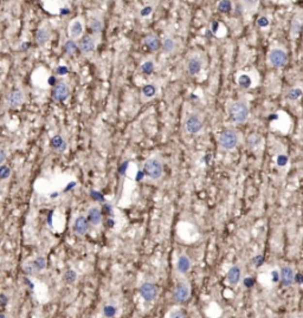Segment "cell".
<instances>
[{"mask_svg": "<svg viewBox=\"0 0 303 318\" xmlns=\"http://www.w3.org/2000/svg\"><path fill=\"white\" fill-rule=\"evenodd\" d=\"M51 147L57 153H63L66 149V142L61 135H55L51 140Z\"/></svg>", "mask_w": 303, "mask_h": 318, "instance_id": "cell-18", "label": "cell"}, {"mask_svg": "<svg viewBox=\"0 0 303 318\" xmlns=\"http://www.w3.org/2000/svg\"><path fill=\"white\" fill-rule=\"evenodd\" d=\"M23 102H24V94L23 91L19 90V89L13 90L9 95V98H7V104H9L11 108L19 107Z\"/></svg>", "mask_w": 303, "mask_h": 318, "instance_id": "cell-13", "label": "cell"}, {"mask_svg": "<svg viewBox=\"0 0 303 318\" xmlns=\"http://www.w3.org/2000/svg\"><path fill=\"white\" fill-rule=\"evenodd\" d=\"M142 94H144V97L147 98H151V97H154L155 94H157V87L154 84H147L142 88Z\"/></svg>", "mask_w": 303, "mask_h": 318, "instance_id": "cell-25", "label": "cell"}, {"mask_svg": "<svg viewBox=\"0 0 303 318\" xmlns=\"http://www.w3.org/2000/svg\"><path fill=\"white\" fill-rule=\"evenodd\" d=\"M257 25H258L259 28H267V26L269 25V19H268L267 17H259L258 19H257Z\"/></svg>", "mask_w": 303, "mask_h": 318, "instance_id": "cell-37", "label": "cell"}, {"mask_svg": "<svg viewBox=\"0 0 303 318\" xmlns=\"http://www.w3.org/2000/svg\"><path fill=\"white\" fill-rule=\"evenodd\" d=\"M89 223L88 222V218H85L84 215H79V217L75 219L74 226H72L75 233L79 234V236H84V234L87 233L88 227H89V223Z\"/></svg>", "mask_w": 303, "mask_h": 318, "instance_id": "cell-11", "label": "cell"}, {"mask_svg": "<svg viewBox=\"0 0 303 318\" xmlns=\"http://www.w3.org/2000/svg\"><path fill=\"white\" fill-rule=\"evenodd\" d=\"M226 280L231 286H237L242 282V269H240V266H231L226 273Z\"/></svg>", "mask_w": 303, "mask_h": 318, "instance_id": "cell-9", "label": "cell"}, {"mask_svg": "<svg viewBox=\"0 0 303 318\" xmlns=\"http://www.w3.org/2000/svg\"><path fill=\"white\" fill-rule=\"evenodd\" d=\"M238 143V136L237 134L233 130H224L219 136V144L222 145V148L226 150H231L233 148H236V145Z\"/></svg>", "mask_w": 303, "mask_h": 318, "instance_id": "cell-5", "label": "cell"}, {"mask_svg": "<svg viewBox=\"0 0 303 318\" xmlns=\"http://www.w3.org/2000/svg\"><path fill=\"white\" fill-rule=\"evenodd\" d=\"M103 212H104V213H111V212H112V207L109 206L108 204H106V205H104V206H103Z\"/></svg>", "mask_w": 303, "mask_h": 318, "instance_id": "cell-48", "label": "cell"}, {"mask_svg": "<svg viewBox=\"0 0 303 318\" xmlns=\"http://www.w3.org/2000/svg\"><path fill=\"white\" fill-rule=\"evenodd\" d=\"M168 318H187V316L182 310H173V311H171V314L168 315Z\"/></svg>", "mask_w": 303, "mask_h": 318, "instance_id": "cell-34", "label": "cell"}, {"mask_svg": "<svg viewBox=\"0 0 303 318\" xmlns=\"http://www.w3.org/2000/svg\"><path fill=\"white\" fill-rule=\"evenodd\" d=\"M77 277H79V274L75 270H68L64 274V279L68 283H75L77 280Z\"/></svg>", "mask_w": 303, "mask_h": 318, "instance_id": "cell-32", "label": "cell"}, {"mask_svg": "<svg viewBox=\"0 0 303 318\" xmlns=\"http://www.w3.org/2000/svg\"><path fill=\"white\" fill-rule=\"evenodd\" d=\"M24 280H25V284H26V285H28V286H30V289H33V287H34V285H33V283H32V282H31V280H30V279H29V278H28V277H25V278H24Z\"/></svg>", "mask_w": 303, "mask_h": 318, "instance_id": "cell-47", "label": "cell"}, {"mask_svg": "<svg viewBox=\"0 0 303 318\" xmlns=\"http://www.w3.org/2000/svg\"><path fill=\"white\" fill-rule=\"evenodd\" d=\"M107 223H108V226H109V227H112V226H114V223H115L114 220H112V219H109Z\"/></svg>", "mask_w": 303, "mask_h": 318, "instance_id": "cell-53", "label": "cell"}, {"mask_svg": "<svg viewBox=\"0 0 303 318\" xmlns=\"http://www.w3.org/2000/svg\"><path fill=\"white\" fill-rule=\"evenodd\" d=\"M268 61H269V64L273 68L276 69H281L284 68L288 63V56H287V52L282 48H271L268 55Z\"/></svg>", "mask_w": 303, "mask_h": 318, "instance_id": "cell-3", "label": "cell"}, {"mask_svg": "<svg viewBox=\"0 0 303 318\" xmlns=\"http://www.w3.org/2000/svg\"><path fill=\"white\" fill-rule=\"evenodd\" d=\"M212 25H213V26H212V31H213V32H216V31H217V29L219 28V24L217 23V21H214V23L212 24Z\"/></svg>", "mask_w": 303, "mask_h": 318, "instance_id": "cell-49", "label": "cell"}, {"mask_svg": "<svg viewBox=\"0 0 303 318\" xmlns=\"http://www.w3.org/2000/svg\"><path fill=\"white\" fill-rule=\"evenodd\" d=\"M287 162H288V158H287L286 155L277 156V164H278V166H280V167L286 166Z\"/></svg>", "mask_w": 303, "mask_h": 318, "instance_id": "cell-41", "label": "cell"}, {"mask_svg": "<svg viewBox=\"0 0 303 318\" xmlns=\"http://www.w3.org/2000/svg\"><path fill=\"white\" fill-rule=\"evenodd\" d=\"M191 296V289L186 283H178L173 291V299L175 303H185Z\"/></svg>", "mask_w": 303, "mask_h": 318, "instance_id": "cell-6", "label": "cell"}, {"mask_svg": "<svg viewBox=\"0 0 303 318\" xmlns=\"http://www.w3.org/2000/svg\"><path fill=\"white\" fill-rule=\"evenodd\" d=\"M142 177H144V173H142V172H139V173H138V177H136V180H138V181H140Z\"/></svg>", "mask_w": 303, "mask_h": 318, "instance_id": "cell-52", "label": "cell"}, {"mask_svg": "<svg viewBox=\"0 0 303 318\" xmlns=\"http://www.w3.org/2000/svg\"><path fill=\"white\" fill-rule=\"evenodd\" d=\"M144 173L152 180H158L162 176L163 167L158 159H148L144 164Z\"/></svg>", "mask_w": 303, "mask_h": 318, "instance_id": "cell-2", "label": "cell"}, {"mask_svg": "<svg viewBox=\"0 0 303 318\" xmlns=\"http://www.w3.org/2000/svg\"><path fill=\"white\" fill-rule=\"evenodd\" d=\"M162 48L165 52L172 53L173 51L175 50V42H174V39L171 38V37H167V38L163 39Z\"/></svg>", "mask_w": 303, "mask_h": 318, "instance_id": "cell-22", "label": "cell"}, {"mask_svg": "<svg viewBox=\"0 0 303 318\" xmlns=\"http://www.w3.org/2000/svg\"><path fill=\"white\" fill-rule=\"evenodd\" d=\"M48 223H49L50 226H52V212L49 214V218H48Z\"/></svg>", "mask_w": 303, "mask_h": 318, "instance_id": "cell-50", "label": "cell"}, {"mask_svg": "<svg viewBox=\"0 0 303 318\" xmlns=\"http://www.w3.org/2000/svg\"><path fill=\"white\" fill-rule=\"evenodd\" d=\"M58 195H60L58 193H52V194H51V198H57Z\"/></svg>", "mask_w": 303, "mask_h": 318, "instance_id": "cell-55", "label": "cell"}, {"mask_svg": "<svg viewBox=\"0 0 303 318\" xmlns=\"http://www.w3.org/2000/svg\"><path fill=\"white\" fill-rule=\"evenodd\" d=\"M0 318H7V317H6V315H5V314H1V315H0Z\"/></svg>", "mask_w": 303, "mask_h": 318, "instance_id": "cell-58", "label": "cell"}, {"mask_svg": "<svg viewBox=\"0 0 303 318\" xmlns=\"http://www.w3.org/2000/svg\"><path fill=\"white\" fill-rule=\"evenodd\" d=\"M232 10V4L231 1H227V0H223V1L218 2V11L222 13H227Z\"/></svg>", "mask_w": 303, "mask_h": 318, "instance_id": "cell-31", "label": "cell"}, {"mask_svg": "<svg viewBox=\"0 0 303 318\" xmlns=\"http://www.w3.org/2000/svg\"><path fill=\"white\" fill-rule=\"evenodd\" d=\"M205 158H206V159H205V160H206V163L208 164V163H210V161H211V158H212V155H211V154H207V155L205 156Z\"/></svg>", "mask_w": 303, "mask_h": 318, "instance_id": "cell-51", "label": "cell"}, {"mask_svg": "<svg viewBox=\"0 0 303 318\" xmlns=\"http://www.w3.org/2000/svg\"><path fill=\"white\" fill-rule=\"evenodd\" d=\"M127 166H128V162H125L122 164L121 167H120V173L121 174H125L126 171H127Z\"/></svg>", "mask_w": 303, "mask_h": 318, "instance_id": "cell-46", "label": "cell"}, {"mask_svg": "<svg viewBox=\"0 0 303 318\" xmlns=\"http://www.w3.org/2000/svg\"><path fill=\"white\" fill-rule=\"evenodd\" d=\"M117 306L114 304H106L103 306V316L106 318H112L116 316Z\"/></svg>", "mask_w": 303, "mask_h": 318, "instance_id": "cell-21", "label": "cell"}, {"mask_svg": "<svg viewBox=\"0 0 303 318\" xmlns=\"http://www.w3.org/2000/svg\"><path fill=\"white\" fill-rule=\"evenodd\" d=\"M10 175H11V169L9 167L1 166V168H0V177H1V180H6Z\"/></svg>", "mask_w": 303, "mask_h": 318, "instance_id": "cell-35", "label": "cell"}, {"mask_svg": "<svg viewBox=\"0 0 303 318\" xmlns=\"http://www.w3.org/2000/svg\"><path fill=\"white\" fill-rule=\"evenodd\" d=\"M50 39V31L47 30L45 28L39 29L36 33V42L38 43L39 45H44L45 43L49 42Z\"/></svg>", "mask_w": 303, "mask_h": 318, "instance_id": "cell-20", "label": "cell"}, {"mask_svg": "<svg viewBox=\"0 0 303 318\" xmlns=\"http://www.w3.org/2000/svg\"><path fill=\"white\" fill-rule=\"evenodd\" d=\"M280 277L281 284H282L284 287H289L295 283V277H296V274H295L294 269L291 268V266L286 265L281 269Z\"/></svg>", "mask_w": 303, "mask_h": 318, "instance_id": "cell-8", "label": "cell"}, {"mask_svg": "<svg viewBox=\"0 0 303 318\" xmlns=\"http://www.w3.org/2000/svg\"><path fill=\"white\" fill-rule=\"evenodd\" d=\"M5 161H6V152H5V149L2 148V149L0 150V164L4 166Z\"/></svg>", "mask_w": 303, "mask_h": 318, "instance_id": "cell-43", "label": "cell"}, {"mask_svg": "<svg viewBox=\"0 0 303 318\" xmlns=\"http://www.w3.org/2000/svg\"><path fill=\"white\" fill-rule=\"evenodd\" d=\"M79 47H80V50H81L83 53H89L91 51L95 50L96 43L93 37L83 36L81 38V42H80Z\"/></svg>", "mask_w": 303, "mask_h": 318, "instance_id": "cell-14", "label": "cell"}, {"mask_svg": "<svg viewBox=\"0 0 303 318\" xmlns=\"http://www.w3.org/2000/svg\"><path fill=\"white\" fill-rule=\"evenodd\" d=\"M238 85L243 89L250 88L251 85L250 76H248V75H240V76L238 77Z\"/></svg>", "mask_w": 303, "mask_h": 318, "instance_id": "cell-27", "label": "cell"}, {"mask_svg": "<svg viewBox=\"0 0 303 318\" xmlns=\"http://www.w3.org/2000/svg\"><path fill=\"white\" fill-rule=\"evenodd\" d=\"M301 29H302L301 20L297 19V18H295V19L293 20V23H291V29H290L293 37L299 36V33L301 32Z\"/></svg>", "mask_w": 303, "mask_h": 318, "instance_id": "cell-29", "label": "cell"}, {"mask_svg": "<svg viewBox=\"0 0 303 318\" xmlns=\"http://www.w3.org/2000/svg\"><path fill=\"white\" fill-rule=\"evenodd\" d=\"M53 80H55V78L51 77V78H50V84H53V83H55V82H53Z\"/></svg>", "mask_w": 303, "mask_h": 318, "instance_id": "cell-57", "label": "cell"}, {"mask_svg": "<svg viewBox=\"0 0 303 318\" xmlns=\"http://www.w3.org/2000/svg\"><path fill=\"white\" fill-rule=\"evenodd\" d=\"M202 70V61L198 57H191L187 62V72L191 76H195Z\"/></svg>", "mask_w": 303, "mask_h": 318, "instance_id": "cell-15", "label": "cell"}, {"mask_svg": "<svg viewBox=\"0 0 303 318\" xmlns=\"http://www.w3.org/2000/svg\"><path fill=\"white\" fill-rule=\"evenodd\" d=\"M243 283H244V286L245 287H253L255 284V280H254V278H250V277H249V278L244 279Z\"/></svg>", "mask_w": 303, "mask_h": 318, "instance_id": "cell-42", "label": "cell"}, {"mask_svg": "<svg viewBox=\"0 0 303 318\" xmlns=\"http://www.w3.org/2000/svg\"><path fill=\"white\" fill-rule=\"evenodd\" d=\"M140 69H141V71L144 72V74H146V75L152 74V71L154 70V63H153L152 61L144 62V63L141 65Z\"/></svg>", "mask_w": 303, "mask_h": 318, "instance_id": "cell-33", "label": "cell"}, {"mask_svg": "<svg viewBox=\"0 0 303 318\" xmlns=\"http://www.w3.org/2000/svg\"><path fill=\"white\" fill-rule=\"evenodd\" d=\"M139 292H140V296L144 302H148V303H151V302L157 299L159 290H158V286L155 283L144 282V284L140 286V289H139Z\"/></svg>", "mask_w": 303, "mask_h": 318, "instance_id": "cell-4", "label": "cell"}, {"mask_svg": "<svg viewBox=\"0 0 303 318\" xmlns=\"http://www.w3.org/2000/svg\"><path fill=\"white\" fill-rule=\"evenodd\" d=\"M90 195H91V198H93L95 201H103L104 200L103 195H102L100 192H97V191H91Z\"/></svg>", "mask_w": 303, "mask_h": 318, "instance_id": "cell-39", "label": "cell"}, {"mask_svg": "<svg viewBox=\"0 0 303 318\" xmlns=\"http://www.w3.org/2000/svg\"><path fill=\"white\" fill-rule=\"evenodd\" d=\"M294 318H303V315H302V314H300V315H296V316H295Z\"/></svg>", "mask_w": 303, "mask_h": 318, "instance_id": "cell-56", "label": "cell"}, {"mask_svg": "<svg viewBox=\"0 0 303 318\" xmlns=\"http://www.w3.org/2000/svg\"><path fill=\"white\" fill-rule=\"evenodd\" d=\"M263 261H264V258H263L262 254H257L256 257L253 258V264L256 268H259L263 264Z\"/></svg>", "mask_w": 303, "mask_h": 318, "instance_id": "cell-36", "label": "cell"}, {"mask_svg": "<svg viewBox=\"0 0 303 318\" xmlns=\"http://www.w3.org/2000/svg\"><path fill=\"white\" fill-rule=\"evenodd\" d=\"M249 114H250V111H249V107L245 102L237 101L230 104L229 116L232 122L237 123V125L244 123L249 118Z\"/></svg>", "mask_w": 303, "mask_h": 318, "instance_id": "cell-1", "label": "cell"}, {"mask_svg": "<svg viewBox=\"0 0 303 318\" xmlns=\"http://www.w3.org/2000/svg\"><path fill=\"white\" fill-rule=\"evenodd\" d=\"M33 264L34 266H36L37 271H43L47 268V259H45V257H43V255H38V257L33 260Z\"/></svg>", "mask_w": 303, "mask_h": 318, "instance_id": "cell-28", "label": "cell"}, {"mask_svg": "<svg viewBox=\"0 0 303 318\" xmlns=\"http://www.w3.org/2000/svg\"><path fill=\"white\" fill-rule=\"evenodd\" d=\"M87 218H88V222H89L91 225H94V226L100 225L102 222V212H101L100 207L98 206L90 207V208L88 209Z\"/></svg>", "mask_w": 303, "mask_h": 318, "instance_id": "cell-12", "label": "cell"}, {"mask_svg": "<svg viewBox=\"0 0 303 318\" xmlns=\"http://www.w3.org/2000/svg\"><path fill=\"white\" fill-rule=\"evenodd\" d=\"M89 28L94 33H100L102 29H103V23H102V20L98 19V18H93L89 23Z\"/></svg>", "mask_w": 303, "mask_h": 318, "instance_id": "cell-23", "label": "cell"}, {"mask_svg": "<svg viewBox=\"0 0 303 318\" xmlns=\"http://www.w3.org/2000/svg\"><path fill=\"white\" fill-rule=\"evenodd\" d=\"M69 12H70V10H69V9H62L61 10L62 15H64V13H69Z\"/></svg>", "mask_w": 303, "mask_h": 318, "instance_id": "cell-54", "label": "cell"}, {"mask_svg": "<svg viewBox=\"0 0 303 318\" xmlns=\"http://www.w3.org/2000/svg\"><path fill=\"white\" fill-rule=\"evenodd\" d=\"M10 302V298L9 296L6 295V293L2 292L1 295H0V305H1V308H5V306L7 305V303Z\"/></svg>", "mask_w": 303, "mask_h": 318, "instance_id": "cell-38", "label": "cell"}, {"mask_svg": "<svg viewBox=\"0 0 303 318\" xmlns=\"http://www.w3.org/2000/svg\"><path fill=\"white\" fill-rule=\"evenodd\" d=\"M203 128V121L197 114H190L185 120V129L189 134H198Z\"/></svg>", "mask_w": 303, "mask_h": 318, "instance_id": "cell-7", "label": "cell"}, {"mask_svg": "<svg viewBox=\"0 0 303 318\" xmlns=\"http://www.w3.org/2000/svg\"><path fill=\"white\" fill-rule=\"evenodd\" d=\"M191 260H190V258L187 257V255L182 254L179 257L178 259V263H176V269H178V271L180 272V273H187V272L190 271V269H191Z\"/></svg>", "mask_w": 303, "mask_h": 318, "instance_id": "cell-16", "label": "cell"}, {"mask_svg": "<svg viewBox=\"0 0 303 318\" xmlns=\"http://www.w3.org/2000/svg\"><path fill=\"white\" fill-rule=\"evenodd\" d=\"M79 45L76 44V42L75 40H66L65 44H64V50H65L66 53H69V55H75V52H76L77 50H79Z\"/></svg>", "mask_w": 303, "mask_h": 318, "instance_id": "cell-24", "label": "cell"}, {"mask_svg": "<svg viewBox=\"0 0 303 318\" xmlns=\"http://www.w3.org/2000/svg\"><path fill=\"white\" fill-rule=\"evenodd\" d=\"M152 11H153L152 6H144V9L140 11V16H141V17H147V16L151 15Z\"/></svg>", "mask_w": 303, "mask_h": 318, "instance_id": "cell-40", "label": "cell"}, {"mask_svg": "<svg viewBox=\"0 0 303 318\" xmlns=\"http://www.w3.org/2000/svg\"><path fill=\"white\" fill-rule=\"evenodd\" d=\"M75 186H76V182H70V183H69V185H68V187L64 188V192H65V193H66V192H69V191L72 190V188H74Z\"/></svg>", "mask_w": 303, "mask_h": 318, "instance_id": "cell-45", "label": "cell"}, {"mask_svg": "<svg viewBox=\"0 0 303 318\" xmlns=\"http://www.w3.org/2000/svg\"><path fill=\"white\" fill-rule=\"evenodd\" d=\"M68 71H69V69L66 68V66H58L57 68L58 75H65V74H68Z\"/></svg>", "mask_w": 303, "mask_h": 318, "instance_id": "cell-44", "label": "cell"}, {"mask_svg": "<svg viewBox=\"0 0 303 318\" xmlns=\"http://www.w3.org/2000/svg\"><path fill=\"white\" fill-rule=\"evenodd\" d=\"M69 94H70V91H69V87L65 83H57L52 90L53 99L58 102L65 101L69 97Z\"/></svg>", "mask_w": 303, "mask_h": 318, "instance_id": "cell-10", "label": "cell"}, {"mask_svg": "<svg viewBox=\"0 0 303 318\" xmlns=\"http://www.w3.org/2000/svg\"><path fill=\"white\" fill-rule=\"evenodd\" d=\"M83 32V25L80 20H74L69 26V33H70V37L72 39L79 38L80 36L82 34Z\"/></svg>", "mask_w": 303, "mask_h": 318, "instance_id": "cell-19", "label": "cell"}, {"mask_svg": "<svg viewBox=\"0 0 303 318\" xmlns=\"http://www.w3.org/2000/svg\"><path fill=\"white\" fill-rule=\"evenodd\" d=\"M144 45H146L151 51L159 50L160 45H161L159 38H158L157 36H154V34H148V36L144 37Z\"/></svg>", "mask_w": 303, "mask_h": 318, "instance_id": "cell-17", "label": "cell"}, {"mask_svg": "<svg viewBox=\"0 0 303 318\" xmlns=\"http://www.w3.org/2000/svg\"><path fill=\"white\" fill-rule=\"evenodd\" d=\"M23 270H24V272H25L26 274H28V276H33V274L36 273V272H38V271H37L36 266H34L33 260H32V261H28V263H26V264H24Z\"/></svg>", "mask_w": 303, "mask_h": 318, "instance_id": "cell-30", "label": "cell"}, {"mask_svg": "<svg viewBox=\"0 0 303 318\" xmlns=\"http://www.w3.org/2000/svg\"><path fill=\"white\" fill-rule=\"evenodd\" d=\"M303 95V91L301 88H291L290 90L288 91V99H290V101H296V99H299L300 97Z\"/></svg>", "mask_w": 303, "mask_h": 318, "instance_id": "cell-26", "label": "cell"}]
</instances>
